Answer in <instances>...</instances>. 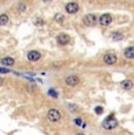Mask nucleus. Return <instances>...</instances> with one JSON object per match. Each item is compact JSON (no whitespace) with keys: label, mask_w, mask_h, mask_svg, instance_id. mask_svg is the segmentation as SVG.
<instances>
[{"label":"nucleus","mask_w":134,"mask_h":135,"mask_svg":"<svg viewBox=\"0 0 134 135\" xmlns=\"http://www.w3.org/2000/svg\"><path fill=\"white\" fill-rule=\"evenodd\" d=\"M56 41H58L59 45L65 46L69 42V35L66 34V33H60V34L56 37Z\"/></svg>","instance_id":"nucleus-7"},{"label":"nucleus","mask_w":134,"mask_h":135,"mask_svg":"<svg viewBox=\"0 0 134 135\" xmlns=\"http://www.w3.org/2000/svg\"><path fill=\"white\" fill-rule=\"evenodd\" d=\"M34 25H35V26H42V25H44V20L40 19V18H38V19L34 21Z\"/></svg>","instance_id":"nucleus-19"},{"label":"nucleus","mask_w":134,"mask_h":135,"mask_svg":"<svg viewBox=\"0 0 134 135\" xmlns=\"http://www.w3.org/2000/svg\"><path fill=\"white\" fill-rule=\"evenodd\" d=\"M44 2H50V1H52V0H42Z\"/></svg>","instance_id":"nucleus-23"},{"label":"nucleus","mask_w":134,"mask_h":135,"mask_svg":"<svg viewBox=\"0 0 134 135\" xmlns=\"http://www.w3.org/2000/svg\"><path fill=\"white\" fill-rule=\"evenodd\" d=\"M27 9V4L26 2H19V4L17 5V11L19 12V13H24L25 11Z\"/></svg>","instance_id":"nucleus-12"},{"label":"nucleus","mask_w":134,"mask_h":135,"mask_svg":"<svg viewBox=\"0 0 134 135\" xmlns=\"http://www.w3.org/2000/svg\"><path fill=\"white\" fill-rule=\"evenodd\" d=\"M74 122L80 126V124H81V119H75V120H74Z\"/></svg>","instance_id":"nucleus-22"},{"label":"nucleus","mask_w":134,"mask_h":135,"mask_svg":"<svg viewBox=\"0 0 134 135\" xmlns=\"http://www.w3.org/2000/svg\"><path fill=\"white\" fill-rule=\"evenodd\" d=\"M64 19H65V18H64V15L60 14V13H58V14L54 15V20H55L56 22H59V24H61V22L64 21Z\"/></svg>","instance_id":"nucleus-16"},{"label":"nucleus","mask_w":134,"mask_h":135,"mask_svg":"<svg viewBox=\"0 0 134 135\" xmlns=\"http://www.w3.org/2000/svg\"><path fill=\"white\" fill-rule=\"evenodd\" d=\"M82 22L85 26H94L98 22V17L93 13H89L82 18Z\"/></svg>","instance_id":"nucleus-2"},{"label":"nucleus","mask_w":134,"mask_h":135,"mask_svg":"<svg viewBox=\"0 0 134 135\" xmlns=\"http://www.w3.org/2000/svg\"><path fill=\"white\" fill-rule=\"evenodd\" d=\"M95 113L97 114H102V112H104V108L102 107H95Z\"/></svg>","instance_id":"nucleus-21"},{"label":"nucleus","mask_w":134,"mask_h":135,"mask_svg":"<svg viewBox=\"0 0 134 135\" xmlns=\"http://www.w3.org/2000/svg\"><path fill=\"white\" fill-rule=\"evenodd\" d=\"M48 95H50V97H52V98H58V93H56V90H54V89H50V90H48Z\"/></svg>","instance_id":"nucleus-17"},{"label":"nucleus","mask_w":134,"mask_h":135,"mask_svg":"<svg viewBox=\"0 0 134 135\" xmlns=\"http://www.w3.org/2000/svg\"><path fill=\"white\" fill-rule=\"evenodd\" d=\"M118 61V56L113 53H107L104 56V62L106 65H114Z\"/></svg>","instance_id":"nucleus-4"},{"label":"nucleus","mask_w":134,"mask_h":135,"mask_svg":"<svg viewBox=\"0 0 134 135\" xmlns=\"http://www.w3.org/2000/svg\"><path fill=\"white\" fill-rule=\"evenodd\" d=\"M2 81H4V80H2V79H0V85H2Z\"/></svg>","instance_id":"nucleus-24"},{"label":"nucleus","mask_w":134,"mask_h":135,"mask_svg":"<svg viewBox=\"0 0 134 135\" xmlns=\"http://www.w3.org/2000/svg\"><path fill=\"white\" fill-rule=\"evenodd\" d=\"M47 119L51 121V122H58V121L61 120V114H60V112H59L58 109L52 108V109L48 110Z\"/></svg>","instance_id":"nucleus-1"},{"label":"nucleus","mask_w":134,"mask_h":135,"mask_svg":"<svg viewBox=\"0 0 134 135\" xmlns=\"http://www.w3.org/2000/svg\"><path fill=\"white\" fill-rule=\"evenodd\" d=\"M65 9L69 14H75V13L79 11V5L76 4V2H68L65 6Z\"/></svg>","instance_id":"nucleus-6"},{"label":"nucleus","mask_w":134,"mask_h":135,"mask_svg":"<svg viewBox=\"0 0 134 135\" xmlns=\"http://www.w3.org/2000/svg\"><path fill=\"white\" fill-rule=\"evenodd\" d=\"M65 84L67 86H76V85L79 84V78L76 76V75H69V76H67L65 79Z\"/></svg>","instance_id":"nucleus-8"},{"label":"nucleus","mask_w":134,"mask_h":135,"mask_svg":"<svg viewBox=\"0 0 134 135\" xmlns=\"http://www.w3.org/2000/svg\"><path fill=\"white\" fill-rule=\"evenodd\" d=\"M6 73H9V69L4 68V67H0V74H6Z\"/></svg>","instance_id":"nucleus-20"},{"label":"nucleus","mask_w":134,"mask_h":135,"mask_svg":"<svg viewBox=\"0 0 134 135\" xmlns=\"http://www.w3.org/2000/svg\"><path fill=\"white\" fill-rule=\"evenodd\" d=\"M40 58H41V54L38 51H30L27 53V59L30 61H38Z\"/></svg>","instance_id":"nucleus-9"},{"label":"nucleus","mask_w":134,"mask_h":135,"mask_svg":"<svg viewBox=\"0 0 134 135\" xmlns=\"http://www.w3.org/2000/svg\"><path fill=\"white\" fill-rule=\"evenodd\" d=\"M8 20H9L8 15H7V14H1V15H0V26L7 25V24H8Z\"/></svg>","instance_id":"nucleus-13"},{"label":"nucleus","mask_w":134,"mask_h":135,"mask_svg":"<svg viewBox=\"0 0 134 135\" xmlns=\"http://www.w3.org/2000/svg\"><path fill=\"white\" fill-rule=\"evenodd\" d=\"M123 55L127 59H134V46H130L126 48L123 52Z\"/></svg>","instance_id":"nucleus-10"},{"label":"nucleus","mask_w":134,"mask_h":135,"mask_svg":"<svg viewBox=\"0 0 134 135\" xmlns=\"http://www.w3.org/2000/svg\"><path fill=\"white\" fill-rule=\"evenodd\" d=\"M1 64L4 65V66H8V67H11V66H13L14 65V59L13 58H11V56H5V58H2L1 59Z\"/></svg>","instance_id":"nucleus-11"},{"label":"nucleus","mask_w":134,"mask_h":135,"mask_svg":"<svg viewBox=\"0 0 134 135\" xmlns=\"http://www.w3.org/2000/svg\"><path fill=\"white\" fill-rule=\"evenodd\" d=\"M99 24L101 26H104V27H106V26L111 25V22H112V15L111 14H102L101 17L99 18Z\"/></svg>","instance_id":"nucleus-5"},{"label":"nucleus","mask_w":134,"mask_h":135,"mask_svg":"<svg viewBox=\"0 0 134 135\" xmlns=\"http://www.w3.org/2000/svg\"><path fill=\"white\" fill-rule=\"evenodd\" d=\"M67 107L71 109V112H78V106H75V105H67Z\"/></svg>","instance_id":"nucleus-18"},{"label":"nucleus","mask_w":134,"mask_h":135,"mask_svg":"<svg viewBox=\"0 0 134 135\" xmlns=\"http://www.w3.org/2000/svg\"><path fill=\"white\" fill-rule=\"evenodd\" d=\"M112 39L114 41L122 40V39H123V34H122V33H120V32H114V33H112Z\"/></svg>","instance_id":"nucleus-15"},{"label":"nucleus","mask_w":134,"mask_h":135,"mask_svg":"<svg viewBox=\"0 0 134 135\" xmlns=\"http://www.w3.org/2000/svg\"><path fill=\"white\" fill-rule=\"evenodd\" d=\"M75 135H85V134H82V133H78V134H75Z\"/></svg>","instance_id":"nucleus-25"},{"label":"nucleus","mask_w":134,"mask_h":135,"mask_svg":"<svg viewBox=\"0 0 134 135\" xmlns=\"http://www.w3.org/2000/svg\"><path fill=\"white\" fill-rule=\"evenodd\" d=\"M118 126V120L117 119H106V120L102 122V127H104L105 129H107V131H112V129L117 128Z\"/></svg>","instance_id":"nucleus-3"},{"label":"nucleus","mask_w":134,"mask_h":135,"mask_svg":"<svg viewBox=\"0 0 134 135\" xmlns=\"http://www.w3.org/2000/svg\"><path fill=\"white\" fill-rule=\"evenodd\" d=\"M121 86H122V88H125V89H131V88L133 87V81H131V80H125V81L121 82Z\"/></svg>","instance_id":"nucleus-14"}]
</instances>
